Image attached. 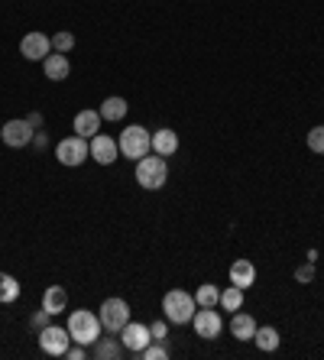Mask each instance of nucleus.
<instances>
[{"instance_id":"nucleus-11","label":"nucleus","mask_w":324,"mask_h":360,"mask_svg":"<svg viewBox=\"0 0 324 360\" xmlns=\"http://www.w3.org/2000/svg\"><path fill=\"white\" fill-rule=\"evenodd\" d=\"M52 52V39L46 33H26L20 42V56L30 62H42Z\"/></svg>"},{"instance_id":"nucleus-3","label":"nucleus","mask_w":324,"mask_h":360,"mask_svg":"<svg viewBox=\"0 0 324 360\" xmlns=\"http://www.w3.org/2000/svg\"><path fill=\"white\" fill-rule=\"evenodd\" d=\"M169 179V166H166V156H143V160H136V182L146 188V192H156V188H162Z\"/></svg>"},{"instance_id":"nucleus-17","label":"nucleus","mask_w":324,"mask_h":360,"mask_svg":"<svg viewBox=\"0 0 324 360\" xmlns=\"http://www.w3.org/2000/svg\"><path fill=\"white\" fill-rule=\"evenodd\" d=\"M68 305V292L62 285H49L46 292H42V309L49 311V315H58V311H65Z\"/></svg>"},{"instance_id":"nucleus-14","label":"nucleus","mask_w":324,"mask_h":360,"mask_svg":"<svg viewBox=\"0 0 324 360\" xmlns=\"http://www.w3.org/2000/svg\"><path fill=\"white\" fill-rule=\"evenodd\" d=\"M257 319L253 315H247V311H233V319H231V331L237 341H253V335H257Z\"/></svg>"},{"instance_id":"nucleus-2","label":"nucleus","mask_w":324,"mask_h":360,"mask_svg":"<svg viewBox=\"0 0 324 360\" xmlns=\"http://www.w3.org/2000/svg\"><path fill=\"white\" fill-rule=\"evenodd\" d=\"M162 311H166V319L172 325H188L195 319V311H198V302L185 289H169L166 299H162Z\"/></svg>"},{"instance_id":"nucleus-8","label":"nucleus","mask_w":324,"mask_h":360,"mask_svg":"<svg viewBox=\"0 0 324 360\" xmlns=\"http://www.w3.org/2000/svg\"><path fill=\"white\" fill-rule=\"evenodd\" d=\"M33 136H36V127L30 120H7L4 130H0V140L7 143V146H13V150H23Z\"/></svg>"},{"instance_id":"nucleus-28","label":"nucleus","mask_w":324,"mask_h":360,"mask_svg":"<svg viewBox=\"0 0 324 360\" xmlns=\"http://www.w3.org/2000/svg\"><path fill=\"white\" fill-rule=\"evenodd\" d=\"M295 279H299V283H311V279H315V266H311V260H308L305 266L295 269Z\"/></svg>"},{"instance_id":"nucleus-10","label":"nucleus","mask_w":324,"mask_h":360,"mask_svg":"<svg viewBox=\"0 0 324 360\" xmlns=\"http://www.w3.org/2000/svg\"><path fill=\"white\" fill-rule=\"evenodd\" d=\"M191 325H195V335H198V338H205V341H214V338L221 335L224 321H221V315H217L214 309H201V305H198V311H195Z\"/></svg>"},{"instance_id":"nucleus-5","label":"nucleus","mask_w":324,"mask_h":360,"mask_svg":"<svg viewBox=\"0 0 324 360\" xmlns=\"http://www.w3.org/2000/svg\"><path fill=\"white\" fill-rule=\"evenodd\" d=\"M101 325H104V331H110V335H120L124 331V325L130 321V305H127L124 299H104V305H101L98 311Z\"/></svg>"},{"instance_id":"nucleus-27","label":"nucleus","mask_w":324,"mask_h":360,"mask_svg":"<svg viewBox=\"0 0 324 360\" xmlns=\"http://www.w3.org/2000/svg\"><path fill=\"white\" fill-rule=\"evenodd\" d=\"M75 46V36L72 33H56L52 36V52H68Z\"/></svg>"},{"instance_id":"nucleus-24","label":"nucleus","mask_w":324,"mask_h":360,"mask_svg":"<svg viewBox=\"0 0 324 360\" xmlns=\"http://www.w3.org/2000/svg\"><path fill=\"white\" fill-rule=\"evenodd\" d=\"M217 305H224L227 311H240V305H243V289L231 283V289H224V292H221V302H217Z\"/></svg>"},{"instance_id":"nucleus-20","label":"nucleus","mask_w":324,"mask_h":360,"mask_svg":"<svg viewBox=\"0 0 324 360\" xmlns=\"http://www.w3.org/2000/svg\"><path fill=\"white\" fill-rule=\"evenodd\" d=\"M124 354V341H117V338H108V341H94V357H101V360H117Z\"/></svg>"},{"instance_id":"nucleus-7","label":"nucleus","mask_w":324,"mask_h":360,"mask_svg":"<svg viewBox=\"0 0 324 360\" xmlns=\"http://www.w3.org/2000/svg\"><path fill=\"white\" fill-rule=\"evenodd\" d=\"M68 344H72V335H68V328H58V325H46L39 331V347L49 357H65Z\"/></svg>"},{"instance_id":"nucleus-4","label":"nucleus","mask_w":324,"mask_h":360,"mask_svg":"<svg viewBox=\"0 0 324 360\" xmlns=\"http://www.w3.org/2000/svg\"><path fill=\"white\" fill-rule=\"evenodd\" d=\"M117 146H120V156H127V160L136 162V160H143V156L153 150V134L146 130V127L134 124V127H127L124 134H120Z\"/></svg>"},{"instance_id":"nucleus-23","label":"nucleus","mask_w":324,"mask_h":360,"mask_svg":"<svg viewBox=\"0 0 324 360\" xmlns=\"http://www.w3.org/2000/svg\"><path fill=\"white\" fill-rule=\"evenodd\" d=\"M20 299V283L10 273H0V302L7 305V302H17Z\"/></svg>"},{"instance_id":"nucleus-15","label":"nucleus","mask_w":324,"mask_h":360,"mask_svg":"<svg viewBox=\"0 0 324 360\" xmlns=\"http://www.w3.org/2000/svg\"><path fill=\"white\" fill-rule=\"evenodd\" d=\"M231 283L240 285L243 292H247L250 285L257 283V266H253L250 260H233V263H231Z\"/></svg>"},{"instance_id":"nucleus-18","label":"nucleus","mask_w":324,"mask_h":360,"mask_svg":"<svg viewBox=\"0 0 324 360\" xmlns=\"http://www.w3.org/2000/svg\"><path fill=\"white\" fill-rule=\"evenodd\" d=\"M153 150H156L159 156H172V153L179 150V134L169 130V127L156 130V134H153Z\"/></svg>"},{"instance_id":"nucleus-16","label":"nucleus","mask_w":324,"mask_h":360,"mask_svg":"<svg viewBox=\"0 0 324 360\" xmlns=\"http://www.w3.org/2000/svg\"><path fill=\"white\" fill-rule=\"evenodd\" d=\"M75 134L84 136V140H91V136H98L101 130V114L98 110H82V114H75Z\"/></svg>"},{"instance_id":"nucleus-29","label":"nucleus","mask_w":324,"mask_h":360,"mask_svg":"<svg viewBox=\"0 0 324 360\" xmlns=\"http://www.w3.org/2000/svg\"><path fill=\"white\" fill-rule=\"evenodd\" d=\"M150 335H153V341H159V344H162V341H166V338H169V328L162 325V321H153V325H150Z\"/></svg>"},{"instance_id":"nucleus-30","label":"nucleus","mask_w":324,"mask_h":360,"mask_svg":"<svg viewBox=\"0 0 324 360\" xmlns=\"http://www.w3.org/2000/svg\"><path fill=\"white\" fill-rule=\"evenodd\" d=\"M49 319H52V315H49V311H46V309H42L39 315H36V319H33V328H36V331H42V328L49 325Z\"/></svg>"},{"instance_id":"nucleus-19","label":"nucleus","mask_w":324,"mask_h":360,"mask_svg":"<svg viewBox=\"0 0 324 360\" xmlns=\"http://www.w3.org/2000/svg\"><path fill=\"white\" fill-rule=\"evenodd\" d=\"M101 120H124L127 117V101L124 98H104V104H101Z\"/></svg>"},{"instance_id":"nucleus-13","label":"nucleus","mask_w":324,"mask_h":360,"mask_svg":"<svg viewBox=\"0 0 324 360\" xmlns=\"http://www.w3.org/2000/svg\"><path fill=\"white\" fill-rule=\"evenodd\" d=\"M42 72H46V78L49 82H65L68 72H72V65H68L65 52H49L46 59H42Z\"/></svg>"},{"instance_id":"nucleus-25","label":"nucleus","mask_w":324,"mask_h":360,"mask_svg":"<svg viewBox=\"0 0 324 360\" xmlns=\"http://www.w3.org/2000/svg\"><path fill=\"white\" fill-rule=\"evenodd\" d=\"M140 357H143V360H166V357H169V351H166V344L153 341V344H146V347L140 351Z\"/></svg>"},{"instance_id":"nucleus-26","label":"nucleus","mask_w":324,"mask_h":360,"mask_svg":"<svg viewBox=\"0 0 324 360\" xmlns=\"http://www.w3.org/2000/svg\"><path fill=\"white\" fill-rule=\"evenodd\" d=\"M308 150H311V153H324V127L321 124L308 130Z\"/></svg>"},{"instance_id":"nucleus-22","label":"nucleus","mask_w":324,"mask_h":360,"mask_svg":"<svg viewBox=\"0 0 324 360\" xmlns=\"http://www.w3.org/2000/svg\"><path fill=\"white\" fill-rule=\"evenodd\" d=\"M259 351H276L279 347V331L276 328H257V335H253Z\"/></svg>"},{"instance_id":"nucleus-21","label":"nucleus","mask_w":324,"mask_h":360,"mask_svg":"<svg viewBox=\"0 0 324 360\" xmlns=\"http://www.w3.org/2000/svg\"><path fill=\"white\" fill-rule=\"evenodd\" d=\"M195 302H198L201 309H214L217 302H221V289H217L214 283L198 285V292H195Z\"/></svg>"},{"instance_id":"nucleus-31","label":"nucleus","mask_w":324,"mask_h":360,"mask_svg":"<svg viewBox=\"0 0 324 360\" xmlns=\"http://www.w3.org/2000/svg\"><path fill=\"white\" fill-rule=\"evenodd\" d=\"M65 357H68V360H82V357H84V344H78V347H72V344H68Z\"/></svg>"},{"instance_id":"nucleus-6","label":"nucleus","mask_w":324,"mask_h":360,"mask_svg":"<svg viewBox=\"0 0 324 360\" xmlns=\"http://www.w3.org/2000/svg\"><path fill=\"white\" fill-rule=\"evenodd\" d=\"M56 156L62 166H82V162L91 156V143L75 134V136H68V140H58Z\"/></svg>"},{"instance_id":"nucleus-9","label":"nucleus","mask_w":324,"mask_h":360,"mask_svg":"<svg viewBox=\"0 0 324 360\" xmlns=\"http://www.w3.org/2000/svg\"><path fill=\"white\" fill-rule=\"evenodd\" d=\"M120 341H124V351H130V354H136V357H140L143 347H146V344H153L150 325H140V321H127L124 331H120Z\"/></svg>"},{"instance_id":"nucleus-1","label":"nucleus","mask_w":324,"mask_h":360,"mask_svg":"<svg viewBox=\"0 0 324 360\" xmlns=\"http://www.w3.org/2000/svg\"><path fill=\"white\" fill-rule=\"evenodd\" d=\"M68 335H72V341L75 344H84V347H91L94 341L101 338V331H104V325H101V319L94 315V311L88 309H78L68 315Z\"/></svg>"},{"instance_id":"nucleus-12","label":"nucleus","mask_w":324,"mask_h":360,"mask_svg":"<svg viewBox=\"0 0 324 360\" xmlns=\"http://www.w3.org/2000/svg\"><path fill=\"white\" fill-rule=\"evenodd\" d=\"M88 143H91V160L101 162V166H110V162L120 156V146H117V140H110V136H104V134L91 136Z\"/></svg>"}]
</instances>
